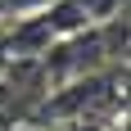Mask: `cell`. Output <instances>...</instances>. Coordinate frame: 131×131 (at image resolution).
<instances>
[{
    "label": "cell",
    "mask_w": 131,
    "mask_h": 131,
    "mask_svg": "<svg viewBox=\"0 0 131 131\" xmlns=\"http://www.w3.org/2000/svg\"><path fill=\"white\" fill-rule=\"evenodd\" d=\"M54 0H0V14H5V23L9 18H32V14H45Z\"/></svg>",
    "instance_id": "7a4b0ae2"
},
{
    "label": "cell",
    "mask_w": 131,
    "mask_h": 131,
    "mask_svg": "<svg viewBox=\"0 0 131 131\" xmlns=\"http://www.w3.org/2000/svg\"><path fill=\"white\" fill-rule=\"evenodd\" d=\"M72 5L86 14V23H91V27L108 23V18H118V14H127V0H72Z\"/></svg>",
    "instance_id": "6da1fadb"
}]
</instances>
